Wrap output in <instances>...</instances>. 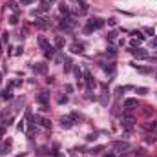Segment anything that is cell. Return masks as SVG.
<instances>
[{"label": "cell", "mask_w": 157, "mask_h": 157, "mask_svg": "<svg viewBox=\"0 0 157 157\" xmlns=\"http://www.w3.org/2000/svg\"><path fill=\"white\" fill-rule=\"evenodd\" d=\"M55 44H57V47H62V46H64V40H62V38H57Z\"/></svg>", "instance_id": "cell-27"}, {"label": "cell", "mask_w": 157, "mask_h": 157, "mask_svg": "<svg viewBox=\"0 0 157 157\" xmlns=\"http://www.w3.org/2000/svg\"><path fill=\"white\" fill-rule=\"evenodd\" d=\"M130 51H132V55L135 59H148V53L144 50H130Z\"/></svg>", "instance_id": "cell-4"}, {"label": "cell", "mask_w": 157, "mask_h": 157, "mask_svg": "<svg viewBox=\"0 0 157 157\" xmlns=\"http://www.w3.org/2000/svg\"><path fill=\"white\" fill-rule=\"evenodd\" d=\"M108 38H110V40H115V38H117V33H115V31H110V33H108Z\"/></svg>", "instance_id": "cell-23"}, {"label": "cell", "mask_w": 157, "mask_h": 157, "mask_svg": "<svg viewBox=\"0 0 157 157\" xmlns=\"http://www.w3.org/2000/svg\"><path fill=\"white\" fill-rule=\"evenodd\" d=\"M70 71H71V60L66 59V62H64V73H70Z\"/></svg>", "instance_id": "cell-14"}, {"label": "cell", "mask_w": 157, "mask_h": 157, "mask_svg": "<svg viewBox=\"0 0 157 157\" xmlns=\"http://www.w3.org/2000/svg\"><path fill=\"white\" fill-rule=\"evenodd\" d=\"M73 73H75V77H77V80L82 77V71H80V68H79V66H75V68H73Z\"/></svg>", "instance_id": "cell-16"}, {"label": "cell", "mask_w": 157, "mask_h": 157, "mask_svg": "<svg viewBox=\"0 0 157 157\" xmlns=\"http://www.w3.org/2000/svg\"><path fill=\"white\" fill-rule=\"evenodd\" d=\"M84 79H86V84H88V86L95 84V80H93V77H91V73H90V71H86V73H84Z\"/></svg>", "instance_id": "cell-11"}, {"label": "cell", "mask_w": 157, "mask_h": 157, "mask_svg": "<svg viewBox=\"0 0 157 157\" xmlns=\"http://www.w3.org/2000/svg\"><path fill=\"white\" fill-rule=\"evenodd\" d=\"M144 31H146V33H148V35H154V33H155V31H154V28H146V29H144Z\"/></svg>", "instance_id": "cell-30"}, {"label": "cell", "mask_w": 157, "mask_h": 157, "mask_svg": "<svg viewBox=\"0 0 157 157\" xmlns=\"http://www.w3.org/2000/svg\"><path fill=\"white\" fill-rule=\"evenodd\" d=\"M60 126H62L64 130H70L73 126V119L71 117H62V119H60Z\"/></svg>", "instance_id": "cell-3"}, {"label": "cell", "mask_w": 157, "mask_h": 157, "mask_svg": "<svg viewBox=\"0 0 157 157\" xmlns=\"http://www.w3.org/2000/svg\"><path fill=\"white\" fill-rule=\"evenodd\" d=\"M6 133V128H2V126H0V139H2V135Z\"/></svg>", "instance_id": "cell-32"}, {"label": "cell", "mask_w": 157, "mask_h": 157, "mask_svg": "<svg viewBox=\"0 0 157 157\" xmlns=\"http://www.w3.org/2000/svg\"><path fill=\"white\" fill-rule=\"evenodd\" d=\"M9 24H11V26H17V24H18L17 15H11V17H9Z\"/></svg>", "instance_id": "cell-19"}, {"label": "cell", "mask_w": 157, "mask_h": 157, "mask_svg": "<svg viewBox=\"0 0 157 157\" xmlns=\"http://www.w3.org/2000/svg\"><path fill=\"white\" fill-rule=\"evenodd\" d=\"M46 100H47V95H46V93L38 95V102H40V104H46Z\"/></svg>", "instance_id": "cell-20"}, {"label": "cell", "mask_w": 157, "mask_h": 157, "mask_svg": "<svg viewBox=\"0 0 157 157\" xmlns=\"http://www.w3.org/2000/svg\"><path fill=\"white\" fill-rule=\"evenodd\" d=\"M155 42H157V40H155Z\"/></svg>", "instance_id": "cell-38"}, {"label": "cell", "mask_w": 157, "mask_h": 157, "mask_svg": "<svg viewBox=\"0 0 157 157\" xmlns=\"http://www.w3.org/2000/svg\"><path fill=\"white\" fill-rule=\"evenodd\" d=\"M57 102H59V104H66V102H68V97H66V95H59V97H57Z\"/></svg>", "instance_id": "cell-17"}, {"label": "cell", "mask_w": 157, "mask_h": 157, "mask_svg": "<svg viewBox=\"0 0 157 157\" xmlns=\"http://www.w3.org/2000/svg\"><path fill=\"white\" fill-rule=\"evenodd\" d=\"M82 51H84V46L82 44H79V42L71 44V53H82Z\"/></svg>", "instance_id": "cell-8"}, {"label": "cell", "mask_w": 157, "mask_h": 157, "mask_svg": "<svg viewBox=\"0 0 157 157\" xmlns=\"http://www.w3.org/2000/svg\"><path fill=\"white\" fill-rule=\"evenodd\" d=\"M33 70L38 71V73H46L47 64H46V62H37V64H33Z\"/></svg>", "instance_id": "cell-5"}, {"label": "cell", "mask_w": 157, "mask_h": 157, "mask_svg": "<svg viewBox=\"0 0 157 157\" xmlns=\"http://www.w3.org/2000/svg\"><path fill=\"white\" fill-rule=\"evenodd\" d=\"M31 2H35V0H22V4H31Z\"/></svg>", "instance_id": "cell-34"}, {"label": "cell", "mask_w": 157, "mask_h": 157, "mask_svg": "<svg viewBox=\"0 0 157 157\" xmlns=\"http://www.w3.org/2000/svg\"><path fill=\"white\" fill-rule=\"evenodd\" d=\"M132 66H133V68H135V70H137L139 73H144V75L152 71V70H150V68H146V66H137V64H132Z\"/></svg>", "instance_id": "cell-10"}, {"label": "cell", "mask_w": 157, "mask_h": 157, "mask_svg": "<svg viewBox=\"0 0 157 157\" xmlns=\"http://www.w3.org/2000/svg\"><path fill=\"white\" fill-rule=\"evenodd\" d=\"M64 88H66V91H68V93H71V91H73V86H71V84H66Z\"/></svg>", "instance_id": "cell-29"}, {"label": "cell", "mask_w": 157, "mask_h": 157, "mask_svg": "<svg viewBox=\"0 0 157 157\" xmlns=\"http://www.w3.org/2000/svg\"><path fill=\"white\" fill-rule=\"evenodd\" d=\"M60 13H62V15H70V9H68L66 6L62 4V6H60Z\"/></svg>", "instance_id": "cell-22"}, {"label": "cell", "mask_w": 157, "mask_h": 157, "mask_svg": "<svg viewBox=\"0 0 157 157\" xmlns=\"http://www.w3.org/2000/svg\"><path fill=\"white\" fill-rule=\"evenodd\" d=\"M135 106H137V99H126L124 100V108L126 110H133Z\"/></svg>", "instance_id": "cell-6"}, {"label": "cell", "mask_w": 157, "mask_h": 157, "mask_svg": "<svg viewBox=\"0 0 157 157\" xmlns=\"http://www.w3.org/2000/svg\"><path fill=\"white\" fill-rule=\"evenodd\" d=\"M144 113H146V115H150V113H154V110H150V106H148L146 110H144Z\"/></svg>", "instance_id": "cell-33"}, {"label": "cell", "mask_w": 157, "mask_h": 157, "mask_svg": "<svg viewBox=\"0 0 157 157\" xmlns=\"http://www.w3.org/2000/svg\"><path fill=\"white\" fill-rule=\"evenodd\" d=\"M146 128H148V130H152V132H157V121L152 122V124H146Z\"/></svg>", "instance_id": "cell-21"}, {"label": "cell", "mask_w": 157, "mask_h": 157, "mask_svg": "<svg viewBox=\"0 0 157 157\" xmlns=\"http://www.w3.org/2000/svg\"><path fill=\"white\" fill-rule=\"evenodd\" d=\"M35 24L38 26L40 29H46V28H47V22H46L44 18H38V20H35Z\"/></svg>", "instance_id": "cell-12"}, {"label": "cell", "mask_w": 157, "mask_h": 157, "mask_svg": "<svg viewBox=\"0 0 157 157\" xmlns=\"http://www.w3.org/2000/svg\"><path fill=\"white\" fill-rule=\"evenodd\" d=\"M42 2H47V4H50V2H55V0H42Z\"/></svg>", "instance_id": "cell-35"}, {"label": "cell", "mask_w": 157, "mask_h": 157, "mask_svg": "<svg viewBox=\"0 0 157 157\" xmlns=\"http://www.w3.org/2000/svg\"><path fill=\"white\" fill-rule=\"evenodd\" d=\"M106 157H115V155H113V154H110V155H106Z\"/></svg>", "instance_id": "cell-36"}, {"label": "cell", "mask_w": 157, "mask_h": 157, "mask_svg": "<svg viewBox=\"0 0 157 157\" xmlns=\"http://www.w3.org/2000/svg\"><path fill=\"white\" fill-rule=\"evenodd\" d=\"M137 93H139V95H146L148 90H146V88H137Z\"/></svg>", "instance_id": "cell-25"}, {"label": "cell", "mask_w": 157, "mask_h": 157, "mask_svg": "<svg viewBox=\"0 0 157 157\" xmlns=\"http://www.w3.org/2000/svg\"><path fill=\"white\" fill-rule=\"evenodd\" d=\"M0 82H2V73H0Z\"/></svg>", "instance_id": "cell-37"}, {"label": "cell", "mask_w": 157, "mask_h": 157, "mask_svg": "<svg viewBox=\"0 0 157 157\" xmlns=\"http://www.w3.org/2000/svg\"><path fill=\"white\" fill-rule=\"evenodd\" d=\"M95 139H97V135H95V133H91V135H88V137H86V141H95Z\"/></svg>", "instance_id": "cell-28"}, {"label": "cell", "mask_w": 157, "mask_h": 157, "mask_svg": "<svg viewBox=\"0 0 157 157\" xmlns=\"http://www.w3.org/2000/svg\"><path fill=\"white\" fill-rule=\"evenodd\" d=\"M102 26H104V20L91 18V20H88V26L84 28V33H91V31H95V29H100Z\"/></svg>", "instance_id": "cell-1"}, {"label": "cell", "mask_w": 157, "mask_h": 157, "mask_svg": "<svg viewBox=\"0 0 157 157\" xmlns=\"http://www.w3.org/2000/svg\"><path fill=\"white\" fill-rule=\"evenodd\" d=\"M0 97H2L4 100H11V99H13V95H11V86L8 88V90H4L2 93H0Z\"/></svg>", "instance_id": "cell-9"}, {"label": "cell", "mask_w": 157, "mask_h": 157, "mask_svg": "<svg viewBox=\"0 0 157 157\" xmlns=\"http://www.w3.org/2000/svg\"><path fill=\"white\" fill-rule=\"evenodd\" d=\"M108 24H110V26H115V24H117V20H115V18H110V20H108Z\"/></svg>", "instance_id": "cell-31"}, {"label": "cell", "mask_w": 157, "mask_h": 157, "mask_svg": "<svg viewBox=\"0 0 157 157\" xmlns=\"http://www.w3.org/2000/svg\"><path fill=\"white\" fill-rule=\"evenodd\" d=\"M132 35H133L135 38H139V40H144V35H142L141 31H132Z\"/></svg>", "instance_id": "cell-18"}, {"label": "cell", "mask_w": 157, "mask_h": 157, "mask_svg": "<svg viewBox=\"0 0 157 157\" xmlns=\"http://www.w3.org/2000/svg\"><path fill=\"white\" fill-rule=\"evenodd\" d=\"M102 70L108 75H115V64H102Z\"/></svg>", "instance_id": "cell-7"}, {"label": "cell", "mask_w": 157, "mask_h": 157, "mask_svg": "<svg viewBox=\"0 0 157 157\" xmlns=\"http://www.w3.org/2000/svg\"><path fill=\"white\" fill-rule=\"evenodd\" d=\"M112 146H113L115 152H119V154H124V152H128V150L132 148V144L126 142V141H115V142H112Z\"/></svg>", "instance_id": "cell-2"}, {"label": "cell", "mask_w": 157, "mask_h": 157, "mask_svg": "<svg viewBox=\"0 0 157 157\" xmlns=\"http://www.w3.org/2000/svg\"><path fill=\"white\" fill-rule=\"evenodd\" d=\"M35 119H37V121H38V122H40V124H42L44 128H51V122L47 121V119H38V117H35Z\"/></svg>", "instance_id": "cell-13"}, {"label": "cell", "mask_w": 157, "mask_h": 157, "mask_svg": "<svg viewBox=\"0 0 157 157\" xmlns=\"http://www.w3.org/2000/svg\"><path fill=\"white\" fill-rule=\"evenodd\" d=\"M135 154H137V157H144V154H146V152H144V148H139Z\"/></svg>", "instance_id": "cell-24"}, {"label": "cell", "mask_w": 157, "mask_h": 157, "mask_svg": "<svg viewBox=\"0 0 157 157\" xmlns=\"http://www.w3.org/2000/svg\"><path fill=\"white\" fill-rule=\"evenodd\" d=\"M102 150H104V146H95V148H91L90 150V154H93V155H97V154H100Z\"/></svg>", "instance_id": "cell-15"}, {"label": "cell", "mask_w": 157, "mask_h": 157, "mask_svg": "<svg viewBox=\"0 0 157 157\" xmlns=\"http://www.w3.org/2000/svg\"><path fill=\"white\" fill-rule=\"evenodd\" d=\"M8 4H9V8H11V9H15V11L18 9V6H17L15 2H13V0H9V2H8Z\"/></svg>", "instance_id": "cell-26"}]
</instances>
